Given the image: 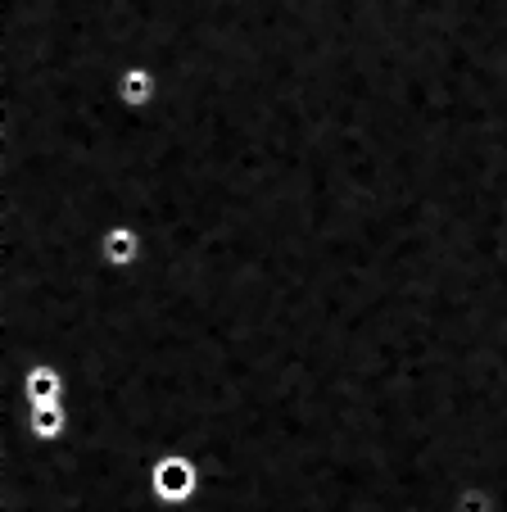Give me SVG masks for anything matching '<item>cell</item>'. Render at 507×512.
I'll use <instances>...</instances> for the list:
<instances>
[{
    "label": "cell",
    "mask_w": 507,
    "mask_h": 512,
    "mask_svg": "<svg viewBox=\"0 0 507 512\" xmlns=\"http://www.w3.org/2000/svg\"><path fill=\"white\" fill-rule=\"evenodd\" d=\"M96 254L109 272H136L145 263V254H150V245H145L136 223H109L96 236Z\"/></svg>",
    "instance_id": "cell-2"
},
{
    "label": "cell",
    "mask_w": 507,
    "mask_h": 512,
    "mask_svg": "<svg viewBox=\"0 0 507 512\" xmlns=\"http://www.w3.org/2000/svg\"><path fill=\"white\" fill-rule=\"evenodd\" d=\"M109 96H114L123 109H132V114H145V109H154V105H159V96H163L159 68H150V64L118 68L114 78H109Z\"/></svg>",
    "instance_id": "cell-3"
},
{
    "label": "cell",
    "mask_w": 507,
    "mask_h": 512,
    "mask_svg": "<svg viewBox=\"0 0 507 512\" xmlns=\"http://www.w3.org/2000/svg\"><path fill=\"white\" fill-rule=\"evenodd\" d=\"M200 490H204V467L186 449L159 454L150 463V472H145V494L154 503H163V508H186V503L200 499Z\"/></svg>",
    "instance_id": "cell-1"
},
{
    "label": "cell",
    "mask_w": 507,
    "mask_h": 512,
    "mask_svg": "<svg viewBox=\"0 0 507 512\" xmlns=\"http://www.w3.org/2000/svg\"><path fill=\"white\" fill-rule=\"evenodd\" d=\"M68 395V377L55 368V363H32V368L19 372L14 390L5 399H23V404H59Z\"/></svg>",
    "instance_id": "cell-4"
},
{
    "label": "cell",
    "mask_w": 507,
    "mask_h": 512,
    "mask_svg": "<svg viewBox=\"0 0 507 512\" xmlns=\"http://www.w3.org/2000/svg\"><path fill=\"white\" fill-rule=\"evenodd\" d=\"M453 512H498V494L485 481H467L453 494Z\"/></svg>",
    "instance_id": "cell-5"
}]
</instances>
